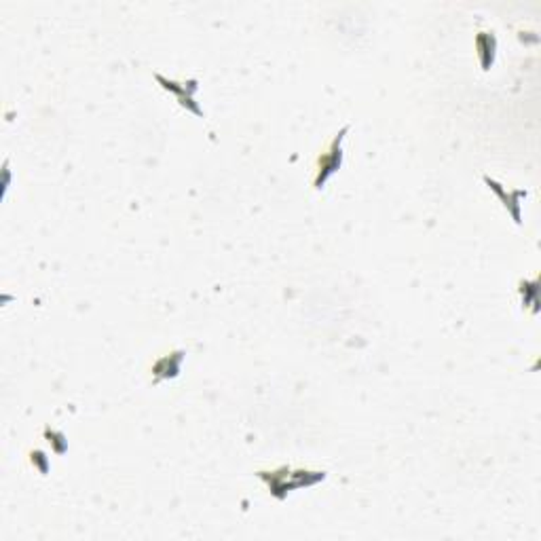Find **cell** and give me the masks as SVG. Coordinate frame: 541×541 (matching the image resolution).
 I'll return each instance as SVG.
<instances>
[{
    "mask_svg": "<svg viewBox=\"0 0 541 541\" xmlns=\"http://www.w3.org/2000/svg\"><path fill=\"white\" fill-rule=\"evenodd\" d=\"M484 182H486V184H488V186H490V188H493V190H495V193H497L499 197H502V199H504V205H506V207H508V210L512 212L514 220H516V222L520 224V205H518V199H520V197H522L524 193H522V190H514L512 195H508V193H506V190L502 188V184H497V182H495V180H490L488 176H484Z\"/></svg>",
    "mask_w": 541,
    "mask_h": 541,
    "instance_id": "cell-5",
    "label": "cell"
},
{
    "mask_svg": "<svg viewBox=\"0 0 541 541\" xmlns=\"http://www.w3.org/2000/svg\"><path fill=\"white\" fill-rule=\"evenodd\" d=\"M476 49H478V60L482 70H488L493 66L495 60V49H497V40L490 32H480L476 36Z\"/></svg>",
    "mask_w": 541,
    "mask_h": 541,
    "instance_id": "cell-4",
    "label": "cell"
},
{
    "mask_svg": "<svg viewBox=\"0 0 541 541\" xmlns=\"http://www.w3.org/2000/svg\"><path fill=\"white\" fill-rule=\"evenodd\" d=\"M180 362H182V351H178V353H174V355H165V357H161V360L152 366V372L157 374V379L176 377L178 368H180Z\"/></svg>",
    "mask_w": 541,
    "mask_h": 541,
    "instance_id": "cell-6",
    "label": "cell"
},
{
    "mask_svg": "<svg viewBox=\"0 0 541 541\" xmlns=\"http://www.w3.org/2000/svg\"><path fill=\"white\" fill-rule=\"evenodd\" d=\"M345 134H347V127H343L341 134L330 142L328 150L319 154L317 168H315L317 174H315V180H313V186H315V188H321V186L326 184V180L341 168V159H343V148H341V144H343Z\"/></svg>",
    "mask_w": 541,
    "mask_h": 541,
    "instance_id": "cell-2",
    "label": "cell"
},
{
    "mask_svg": "<svg viewBox=\"0 0 541 541\" xmlns=\"http://www.w3.org/2000/svg\"><path fill=\"white\" fill-rule=\"evenodd\" d=\"M258 476L269 484L271 493L279 499L285 497V493L294 490L299 486H309L319 480H323V472H290L287 468H279L275 472H258Z\"/></svg>",
    "mask_w": 541,
    "mask_h": 541,
    "instance_id": "cell-1",
    "label": "cell"
},
{
    "mask_svg": "<svg viewBox=\"0 0 541 541\" xmlns=\"http://www.w3.org/2000/svg\"><path fill=\"white\" fill-rule=\"evenodd\" d=\"M36 461V465H38V470L40 472H47V459H45V452H40V450H34L32 452V463Z\"/></svg>",
    "mask_w": 541,
    "mask_h": 541,
    "instance_id": "cell-7",
    "label": "cell"
},
{
    "mask_svg": "<svg viewBox=\"0 0 541 541\" xmlns=\"http://www.w3.org/2000/svg\"><path fill=\"white\" fill-rule=\"evenodd\" d=\"M157 80L163 85V89H168V91L176 94V96H178V102H180L182 106H188L195 114H201V110L193 104V91L197 89V82H195L193 87L186 89V82H182V85H180V82H174V80H165L161 74H157Z\"/></svg>",
    "mask_w": 541,
    "mask_h": 541,
    "instance_id": "cell-3",
    "label": "cell"
}]
</instances>
